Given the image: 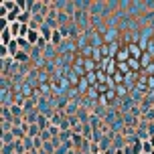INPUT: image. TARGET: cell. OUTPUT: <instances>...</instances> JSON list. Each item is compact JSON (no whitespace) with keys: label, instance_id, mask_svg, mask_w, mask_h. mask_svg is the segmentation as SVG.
Wrapping results in <instances>:
<instances>
[{"label":"cell","instance_id":"6da1fadb","mask_svg":"<svg viewBox=\"0 0 154 154\" xmlns=\"http://www.w3.org/2000/svg\"><path fill=\"white\" fill-rule=\"evenodd\" d=\"M116 38H118V29H108V31H106V35H103V43H106V45H114L116 43Z\"/></svg>","mask_w":154,"mask_h":154},{"label":"cell","instance_id":"7a4b0ae2","mask_svg":"<svg viewBox=\"0 0 154 154\" xmlns=\"http://www.w3.org/2000/svg\"><path fill=\"white\" fill-rule=\"evenodd\" d=\"M128 51H130L132 59H140V57H142V49H140L138 43H130V45H128Z\"/></svg>","mask_w":154,"mask_h":154},{"label":"cell","instance_id":"3957f363","mask_svg":"<svg viewBox=\"0 0 154 154\" xmlns=\"http://www.w3.org/2000/svg\"><path fill=\"white\" fill-rule=\"evenodd\" d=\"M26 134H29L31 138H38V136H41V128H38L37 124H29V128H26Z\"/></svg>","mask_w":154,"mask_h":154},{"label":"cell","instance_id":"277c9868","mask_svg":"<svg viewBox=\"0 0 154 154\" xmlns=\"http://www.w3.org/2000/svg\"><path fill=\"white\" fill-rule=\"evenodd\" d=\"M61 41H63L61 31H59V29H57V31H53V37H51V45H53V47H61Z\"/></svg>","mask_w":154,"mask_h":154},{"label":"cell","instance_id":"5b68a950","mask_svg":"<svg viewBox=\"0 0 154 154\" xmlns=\"http://www.w3.org/2000/svg\"><path fill=\"white\" fill-rule=\"evenodd\" d=\"M12 59H14L16 63H26V61H31V55H29V53H24V51H18V53H16L14 57H12Z\"/></svg>","mask_w":154,"mask_h":154},{"label":"cell","instance_id":"8992f818","mask_svg":"<svg viewBox=\"0 0 154 154\" xmlns=\"http://www.w3.org/2000/svg\"><path fill=\"white\" fill-rule=\"evenodd\" d=\"M150 59H154V57L146 51V53H142V57H140L138 61H140V65H142V67H150V65H152V63H150Z\"/></svg>","mask_w":154,"mask_h":154},{"label":"cell","instance_id":"52a82bcc","mask_svg":"<svg viewBox=\"0 0 154 154\" xmlns=\"http://www.w3.org/2000/svg\"><path fill=\"white\" fill-rule=\"evenodd\" d=\"M95 67H97V63L93 61V59H83V69L87 71V73H91Z\"/></svg>","mask_w":154,"mask_h":154},{"label":"cell","instance_id":"ba28073f","mask_svg":"<svg viewBox=\"0 0 154 154\" xmlns=\"http://www.w3.org/2000/svg\"><path fill=\"white\" fill-rule=\"evenodd\" d=\"M87 85H89V81H87V79H85V77H81V81H79V89H77V91H87Z\"/></svg>","mask_w":154,"mask_h":154},{"label":"cell","instance_id":"9c48e42d","mask_svg":"<svg viewBox=\"0 0 154 154\" xmlns=\"http://www.w3.org/2000/svg\"><path fill=\"white\" fill-rule=\"evenodd\" d=\"M128 67H132V69H140V61H138V59H132V57H130V61H128Z\"/></svg>","mask_w":154,"mask_h":154},{"label":"cell","instance_id":"30bf717a","mask_svg":"<svg viewBox=\"0 0 154 154\" xmlns=\"http://www.w3.org/2000/svg\"><path fill=\"white\" fill-rule=\"evenodd\" d=\"M116 154H126V152H124V150H118V152H116Z\"/></svg>","mask_w":154,"mask_h":154}]
</instances>
